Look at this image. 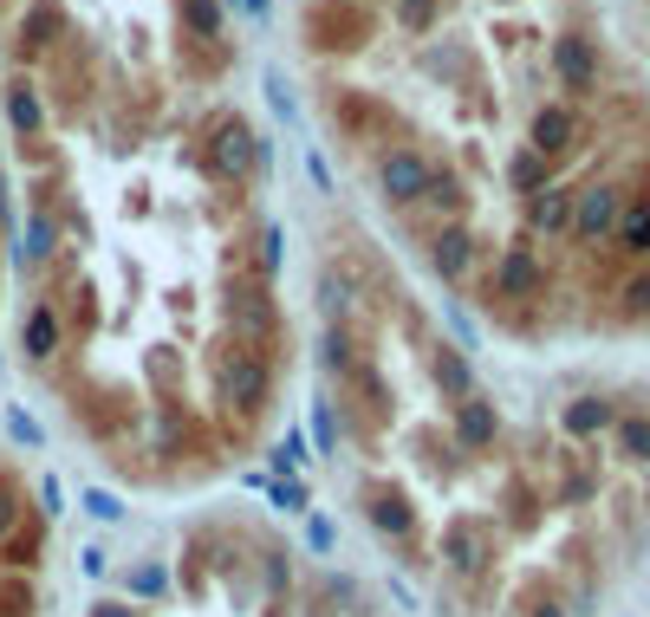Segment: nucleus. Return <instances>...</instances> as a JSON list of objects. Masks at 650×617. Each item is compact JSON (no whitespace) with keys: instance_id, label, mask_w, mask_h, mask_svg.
<instances>
[{"instance_id":"c85d7f7f","label":"nucleus","mask_w":650,"mask_h":617,"mask_svg":"<svg viewBox=\"0 0 650 617\" xmlns=\"http://www.w3.org/2000/svg\"><path fill=\"white\" fill-rule=\"evenodd\" d=\"M78 572H85V579L98 585V579L111 572V559H104V547H85V552H78Z\"/></svg>"},{"instance_id":"9d476101","label":"nucleus","mask_w":650,"mask_h":617,"mask_svg":"<svg viewBox=\"0 0 650 617\" xmlns=\"http://www.w3.org/2000/svg\"><path fill=\"white\" fill-rule=\"evenodd\" d=\"M573 137H579V118L566 111V104H540V111H533V150H540V156L566 150Z\"/></svg>"},{"instance_id":"f257e3e1","label":"nucleus","mask_w":650,"mask_h":617,"mask_svg":"<svg viewBox=\"0 0 650 617\" xmlns=\"http://www.w3.org/2000/svg\"><path fill=\"white\" fill-rule=\"evenodd\" d=\"M267 163H274V143L254 137L241 118H221L216 124V169L228 176V183H247V176L267 169Z\"/></svg>"},{"instance_id":"bb28decb","label":"nucleus","mask_w":650,"mask_h":617,"mask_svg":"<svg viewBox=\"0 0 650 617\" xmlns=\"http://www.w3.org/2000/svg\"><path fill=\"white\" fill-rule=\"evenodd\" d=\"M7 436H13L20 449H40V422L20 410V404H7Z\"/></svg>"},{"instance_id":"6e6552de","label":"nucleus","mask_w":650,"mask_h":617,"mask_svg":"<svg viewBox=\"0 0 650 617\" xmlns=\"http://www.w3.org/2000/svg\"><path fill=\"white\" fill-rule=\"evenodd\" d=\"M495 293H502V299H527V293H540V261H533V247H507L502 267H495Z\"/></svg>"},{"instance_id":"1a4fd4ad","label":"nucleus","mask_w":650,"mask_h":617,"mask_svg":"<svg viewBox=\"0 0 650 617\" xmlns=\"http://www.w3.org/2000/svg\"><path fill=\"white\" fill-rule=\"evenodd\" d=\"M169 592H176V579H169L163 559H137V565L124 572V598H131V605H156V598H169Z\"/></svg>"},{"instance_id":"dca6fc26","label":"nucleus","mask_w":650,"mask_h":617,"mask_svg":"<svg viewBox=\"0 0 650 617\" xmlns=\"http://www.w3.org/2000/svg\"><path fill=\"white\" fill-rule=\"evenodd\" d=\"M612 436H618V455L625 462H645L650 469V416H618Z\"/></svg>"},{"instance_id":"0eeeda50","label":"nucleus","mask_w":650,"mask_h":617,"mask_svg":"<svg viewBox=\"0 0 650 617\" xmlns=\"http://www.w3.org/2000/svg\"><path fill=\"white\" fill-rule=\"evenodd\" d=\"M430 267L449 279V286L469 279V267H475V241H469V228H442V234H436L430 241Z\"/></svg>"},{"instance_id":"393cba45","label":"nucleus","mask_w":650,"mask_h":617,"mask_svg":"<svg viewBox=\"0 0 650 617\" xmlns=\"http://www.w3.org/2000/svg\"><path fill=\"white\" fill-rule=\"evenodd\" d=\"M306 462H312V455H306V436H287V442L274 449V475H280V481H293Z\"/></svg>"},{"instance_id":"6ab92c4d","label":"nucleus","mask_w":650,"mask_h":617,"mask_svg":"<svg viewBox=\"0 0 650 617\" xmlns=\"http://www.w3.org/2000/svg\"><path fill=\"white\" fill-rule=\"evenodd\" d=\"M306 422H312V442H319V455H339V436H345V429H339V410H332L326 397L312 404V416H306Z\"/></svg>"},{"instance_id":"473e14b6","label":"nucleus","mask_w":650,"mask_h":617,"mask_svg":"<svg viewBox=\"0 0 650 617\" xmlns=\"http://www.w3.org/2000/svg\"><path fill=\"white\" fill-rule=\"evenodd\" d=\"M430 7H436V0H404V26H410V33H417V26H430Z\"/></svg>"},{"instance_id":"f3484780","label":"nucleus","mask_w":650,"mask_h":617,"mask_svg":"<svg viewBox=\"0 0 650 617\" xmlns=\"http://www.w3.org/2000/svg\"><path fill=\"white\" fill-rule=\"evenodd\" d=\"M436 384L462 404V397H475V377H469V357L462 351H436Z\"/></svg>"},{"instance_id":"aec40b11","label":"nucleus","mask_w":650,"mask_h":617,"mask_svg":"<svg viewBox=\"0 0 650 617\" xmlns=\"http://www.w3.org/2000/svg\"><path fill=\"white\" fill-rule=\"evenodd\" d=\"M183 20L196 40H221V0H183Z\"/></svg>"},{"instance_id":"4468645a","label":"nucleus","mask_w":650,"mask_h":617,"mask_svg":"<svg viewBox=\"0 0 650 617\" xmlns=\"http://www.w3.org/2000/svg\"><path fill=\"white\" fill-rule=\"evenodd\" d=\"M612 422H618V410H612L605 397H579V404H566V416H560L566 436H605Z\"/></svg>"},{"instance_id":"f8f14e48","label":"nucleus","mask_w":650,"mask_h":617,"mask_svg":"<svg viewBox=\"0 0 650 617\" xmlns=\"http://www.w3.org/2000/svg\"><path fill=\"white\" fill-rule=\"evenodd\" d=\"M527 221H533L540 234H573V189H540V196L527 202Z\"/></svg>"},{"instance_id":"412c9836","label":"nucleus","mask_w":650,"mask_h":617,"mask_svg":"<svg viewBox=\"0 0 650 617\" xmlns=\"http://www.w3.org/2000/svg\"><path fill=\"white\" fill-rule=\"evenodd\" d=\"M319 364H326L332 377H345V371H352V344H345L339 326H326V339H319Z\"/></svg>"},{"instance_id":"9b49d317","label":"nucleus","mask_w":650,"mask_h":617,"mask_svg":"<svg viewBox=\"0 0 650 617\" xmlns=\"http://www.w3.org/2000/svg\"><path fill=\"white\" fill-rule=\"evenodd\" d=\"M455 442H462V449H488V442H495V404L462 397V404H455Z\"/></svg>"},{"instance_id":"c756f323","label":"nucleus","mask_w":650,"mask_h":617,"mask_svg":"<svg viewBox=\"0 0 650 617\" xmlns=\"http://www.w3.org/2000/svg\"><path fill=\"white\" fill-rule=\"evenodd\" d=\"M306 176L319 183V196H332V169H326V156H319V150H306Z\"/></svg>"},{"instance_id":"2eb2a0df","label":"nucleus","mask_w":650,"mask_h":617,"mask_svg":"<svg viewBox=\"0 0 650 617\" xmlns=\"http://www.w3.org/2000/svg\"><path fill=\"white\" fill-rule=\"evenodd\" d=\"M53 351H59V306H40V312L26 319V357L46 364Z\"/></svg>"},{"instance_id":"5701e85b","label":"nucleus","mask_w":650,"mask_h":617,"mask_svg":"<svg viewBox=\"0 0 650 617\" xmlns=\"http://www.w3.org/2000/svg\"><path fill=\"white\" fill-rule=\"evenodd\" d=\"M85 514H91L98 527H118V520H124V500H118L111 487H85Z\"/></svg>"},{"instance_id":"a878e982","label":"nucleus","mask_w":650,"mask_h":617,"mask_svg":"<svg viewBox=\"0 0 650 617\" xmlns=\"http://www.w3.org/2000/svg\"><path fill=\"white\" fill-rule=\"evenodd\" d=\"M53 241H59V221H53V214H40V221H33V234H26V261H46V254H53Z\"/></svg>"},{"instance_id":"ddd939ff","label":"nucleus","mask_w":650,"mask_h":617,"mask_svg":"<svg viewBox=\"0 0 650 617\" xmlns=\"http://www.w3.org/2000/svg\"><path fill=\"white\" fill-rule=\"evenodd\" d=\"M612 234H618V247H625L631 261H650V196H631Z\"/></svg>"},{"instance_id":"72a5a7b5","label":"nucleus","mask_w":650,"mask_h":617,"mask_svg":"<svg viewBox=\"0 0 650 617\" xmlns=\"http://www.w3.org/2000/svg\"><path fill=\"white\" fill-rule=\"evenodd\" d=\"M241 7H247L254 20H267V7H274V0H241Z\"/></svg>"},{"instance_id":"2f4dec72","label":"nucleus","mask_w":650,"mask_h":617,"mask_svg":"<svg viewBox=\"0 0 650 617\" xmlns=\"http://www.w3.org/2000/svg\"><path fill=\"white\" fill-rule=\"evenodd\" d=\"M91 617H144V612H137L131 598H98V605H91Z\"/></svg>"},{"instance_id":"a211bd4d","label":"nucleus","mask_w":650,"mask_h":617,"mask_svg":"<svg viewBox=\"0 0 650 617\" xmlns=\"http://www.w3.org/2000/svg\"><path fill=\"white\" fill-rule=\"evenodd\" d=\"M507 183H514L520 196H540V189H547V156H540V150H520V156L507 163Z\"/></svg>"},{"instance_id":"423d86ee","label":"nucleus","mask_w":650,"mask_h":617,"mask_svg":"<svg viewBox=\"0 0 650 617\" xmlns=\"http://www.w3.org/2000/svg\"><path fill=\"white\" fill-rule=\"evenodd\" d=\"M553 71H560L566 91H592V85H598V53H592V40H585V33H560V40H553Z\"/></svg>"},{"instance_id":"b1692460","label":"nucleus","mask_w":650,"mask_h":617,"mask_svg":"<svg viewBox=\"0 0 650 617\" xmlns=\"http://www.w3.org/2000/svg\"><path fill=\"white\" fill-rule=\"evenodd\" d=\"M7 111H13V124H20L26 137L40 131V104H33V91H26V85H7Z\"/></svg>"},{"instance_id":"cd10ccee","label":"nucleus","mask_w":650,"mask_h":617,"mask_svg":"<svg viewBox=\"0 0 650 617\" xmlns=\"http://www.w3.org/2000/svg\"><path fill=\"white\" fill-rule=\"evenodd\" d=\"M40 514H46V520H59V514H66V487H59L53 475H40Z\"/></svg>"},{"instance_id":"20e7f679","label":"nucleus","mask_w":650,"mask_h":617,"mask_svg":"<svg viewBox=\"0 0 650 617\" xmlns=\"http://www.w3.org/2000/svg\"><path fill=\"white\" fill-rule=\"evenodd\" d=\"M364 527H377L384 540H417V507L397 487H371L364 494Z\"/></svg>"},{"instance_id":"7ed1b4c3","label":"nucleus","mask_w":650,"mask_h":617,"mask_svg":"<svg viewBox=\"0 0 650 617\" xmlns=\"http://www.w3.org/2000/svg\"><path fill=\"white\" fill-rule=\"evenodd\" d=\"M221 397H228L234 410H261V404H267V364H261L254 351H228V357H221Z\"/></svg>"},{"instance_id":"7c9ffc66","label":"nucleus","mask_w":650,"mask_h":617,"mask_svg":"<svg viewBox=\"0 0 650 617\" xmlns=\"http://www.w3.org/2000/svg\"><path fill=\"white\" fill-rule=\"evenodd\" d=\"M625 306H631V312H650V274H638L625 286Z\"/></svg>"},{"instance_id":"f704fd0d","label":"nucleus","mask_w":650,"mask_h":617,"mask_svg":"<svg viewBox=\"0 0 650 617\" xmlns=\"http://www.w3.org/2000/svg\"><path fill=\"white\" fill-rule=\"evenodd\" d=\"M13 221V208H7V176H0V228Z\"/></svg>"},{"instance_id":"4be33fe9","label":"nucleus","mask_w":650,"mask_h":617,"mask_svg":"<svg viewBox=\"0 0 650 617\" xmlns=\"http://www.w3.org/2000/svg\"><path fill=\"white\" fill-rule=\"evenodd\" d=\"M306 552H312V559H332V552H339V527H332L326 514H306Z\"/></svg>"},{"instance_id":"39448f33","label":"nucleus","mask_w":650,"mask_h":617,"mask_svg":"<svg viewBox=\"0 0 650 617\" xmlns=\"http://www.w3.org/2000/svg\"><path fill=\"white\" fill-rule=\"evenodd\" d=\"M618 214H625V196L598 183V189L573 196V234H579V241H605V234L618 228Z\"/></svg>"},{"instance_id":"f03ea898","label":"nucleus","mask_w":650,"mask_h":617,"mask_svg":"<svg viewBox=\"0 0 650 617\" xmlns=\"http://www.w3.org/2000/svg\"><path fill=\"white\" fill-rule=\"evenodd\" d=\"M430 156L423 150H390L384 163H377V189H384V202H397V208H410V202H423L430 196Z\"/></svg>"}]
</instances>
